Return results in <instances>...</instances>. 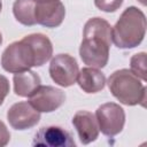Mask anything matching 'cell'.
<instances>
[{
    "label": "cell",
    "instance_id": "1",
    "mask_svg": "<svg viewBox=\"0 0 147 147\" xmlns=\"http://www.w3.org/2000/svg\"><path fill=\"white\" fill-rule=\"evenodd\" d=\"M146 33L145 14L137 7H127L111 28V42L118 48H134L144 40Z\"/></svg>",
    "mask_w": 147,
    "mask_h": 147
},
{
    "label": "cell",
    "instance_id": "2",
    "mask_svg": "<svg viewBox=\"0 0 147 147\" xmlns=\"http://www.w3.org/2000/svg\"><path fill=\"white\" fill-rule=\"evenodd\" d=\"M108 87L111 94L125 106H146V87L129 69L114 71L108 78Z\"/></svg>",
    "mask_w": 147,
    "mask_h": 147
},
{
    "label": "cell",
    "instance_id": "3",
    "mask_svg": "<svg viewBox=\"0 0 147 147\" xmlns=\"http://www.w3.org/2000/svg\"><path fill=\"white\" fill-rule=\"evenodd\" d=\"M1 65L10 74L30 70L34 67V54L31 46L24 39L11 42L1 55Z\"/></svg>",
    "mask_w": 147,
    "mask_h": 147
},
{
    "label": "cell",
    "instance_id": "4",
    "mask_svg": "<svg viewBox=\"0 0 147 147\" xmlns=\"http://www.w3.org/2000/svg\"><path fill=\"white\" fill-rule=\"evenodd\" d=\"M95 118L99 130L107 137H114L121 133L125 124L124 109L115 102H107L98 107Z\"/></svg>",
    "mask_w": 147,
    "mask_h": 147
},
{
    "label": "cell",
    "instance_id": "5",
    "mask_svg": "<svg viewBox=\"0 0 147 147\" xmlns=\"http://www.w3.org/2000/svg\"><path fill=\"white\" fill-rule=\"evenodd\" d=\"M110 45L111 44L101 38H83L79 47V55L82 61L88 67L98 69L106 67L109 60Z\"/></svg>",
    "mask_w": 147,
    "mask_h": 147
},
{
    "label": "cell",
    "instance_id": "6",
    "mask_svg": "<svg viewBox=\"0 0 147 147\" xmlns=\"http://www.w3.org/2000/svg\"><path fill=\"white\" fill-rule=\"evenodd\" d=\"M79 72L77 61L69 54L55 55L49 64V75L53 82L62 87H69L76 83Z\"/></svg>",
    "mask_w": 147,
    "mask_h": 147
},
{
    "label": "cell",
    "instance_id": "7",
    "mask_svg": "<svg viewBox=\"0 0 147 147\" xmlns=\"http://www.w3.org/2000/svg\"><path fill=\"white\" fill-rule=\"evenodd\" d=\"M30 105L39 113H52L65 101V93L54 86L40 85L30 96Z\"/></svg>",
    "mask_w": 147,
    "mask_h": 147
},
{
    "label": "cell",
    "instance_id": "8",
    "mask_svg": "<svg viewBox=\"0 0 147 147\" xmlns=\"http://www.w3.org/2000/svg\"><path fill=\"white\" fill-rule=\"evenodd\" d=\"M65 16L64 5L60 0H37L34 8L36 23L46 28H57Z\"/></svg>",
    "mask_w": 147,
    "mask_h": 147
},
{
    "label": "cell",
    "instance_id": "9",
    "mask_svg": "<svg viewBox=\"0 0 147 147\" xmlns=\"http://www.w3.org/2000/svg\"><path fill=\"white\" fill-rule=\"evenodd\" d=\"M9 125L15 130H28L37 125L40 121V113L36 110L30 102L21 101L14 103L7 111Z\"/></svg>",
    "mask_w": 147,
    "mask_h": 147
},
{
    "label": "cell",
    "instance_id": "10",
    "mask_svg": "<svg viewBox=\"0 0 147 147\" xmlns=\"http://www.w3.org/2000/svg\"><path fill=\"white\" fill-rule=\"evenodd\" d=\"M33 146H46V147H75L76 144L71 134L61 126H44L41 127L33 138Z\"/></svg>",
    "mask_w": 147,
    "mask_h": 147
},
{
    "label": "cell",
    "instance_id": "11",
    "mask_svg": "<svg viewBox=\"0 0 147 147\" xmlns=\"http://www.w3.org/2000/svg\"><path fill=\"white\" fill-rule=\"evenodd\" d=\"M72 125L75 126L79 140L83 145H88L99 137V125L95 115L87 110H78L72 117Z\"/></svg>",
    "mask_w": 147,
    "mask_h": 147
},
{
    "label": "cell",
    "instance_id": "12",
    "mask_svg": "<svg viewBox=\"0 0 147 147\" xmlns=\"http://www.w3.org/2000/svg\"><path fill=\"white\" fill-rule=\"evenodd\" d=\"M31 46L34 54V67H41L53 55V45L49 38L42 33H32L23 37Z\"/></svg>",
    "mask_w": 147,
    "mask_h": 147
},
{
    "label": "cell",
    "instance_id": "13",
    "mask_svg": "<svg viewBox=\"0 0 147 147\" xmlns=\"http://www.w3.org/2000/svg\"><path fill=\"white\" fill-rule=\"evenodd\" d=\"M76 80L85 93H98L106 85L105 75L98 68L93 67H86L79 70Z\"/></svg>",
    "mask_w": 147,
    "mask_h": 147
},
{
    "label": "cell",
    "instance_id": "14",
    "mask_svg": "<svg viewBox=\"0 0 147 147\" xmlns=\"http://www.w3.org/2000/svg\"><path fill=\"white\" fill-rule=\"evenodd\" d=\"M14 83V92L16 95L22 98H29L40 85V77L31 70L17 72L13 78Z\"/></svg>",
    "mask_w": 147,
    "mask_h": 147
},
{
    "label": "cell",
    "instance_id": "15",
    "mask_svg": "<svg viewBox=\"0 0 147 147\" xmlns=\"http://www.w3.org/2000/svg\"><path fill=\"white\" fill-rule=\"evenodd\" d=\"M90 37L101 38V39L108 41L109 44H111V26H110V24L101 17L90 18L84 25L83 38H90Z\"/></svg>",
    "mask_w": 147,
    "mask_h": 147
},
{
    "label": "cell",
    "instance_id": "16",
    "mask_svg": "<svg viewBox=\"0 0 147 147\" xmlns=\"http://www.w3.org/2000/svg\"><path fill=\"white\" fill-rule=\"evenodd\" d=\"M37 0H15L13 5V14L16 21L23 25L31 26L36 24L34 8Z\"/></svg>",
    "mask_w": 147,
    "mask_h": 147
},
{
    "label": "cell",
    "instance_id": "17",
    "mask_svg": "<svg viewBox=\"0 0 147 147\" xmlns=\"http://www.w3.org/2000/svg\"><path fill=\"white\" fill-rule=\"evenodd\" d=\"M130 70L141 80L146 82L147 75H146V53L140 52L134 54L130 60Z\"/></svg>",
    "mask_w": 147,
    "mask_h": 147
},
{
    "label": "cell",
    "instance_id": "18",
    "mask_svg": "<svg viewBox=\"0 0 147 147\" xmlns=\"http://www.w3.org/2000/svg\"><path fill=\"white\" fill-rule=\"evenodd\" d=\"M123 3V0H94V5L102 11L114 13Z\"/></svg>",
    "mask_w": 147,
    "mask_h": 147
},
{
    "label": "cell",
    "instance_id": "19",
    "mask_svg": "<svg viewBox=\"0 0 147 147\" xmlns=\"http://www.w3.org/2000/svg\"><path fill=\"white\" fill-rule=\"evenodd\" d=\"M9 88H10V87H9V82H8V79H7L5 76L0 75V106L2 105L3 100H5L6 96L8 95Z\"/></svg>",
    "mask_w": 147,
    "mask_h": 147
},
{
    "label": "cell",
    "instance_id": "20",
    "mask_svg": "<svg viewBox=\"0 0 147 147\" xmlns=\"http://www.w3.org/2000/svg\"><path fill=\"white\" fill-rule=\"evenodd\" d=\"M10 140V133L6 126V124L0 121V147L6 146Z\"/></svg>",
    "mask_w": 147,
    "mask_h": 147
},
{
    "label": "cell",
    "instance_id": "21",
    "mask_svg": "<svg viewBox=\"0 0 147 147\" xmlns=\"http://www.w3.org/2000/svg\"><path fill=\"white\" fill-rule=\"evenodd\" d=\"M137 1H139L142 6H146V0H137Z\"/></svg>",
    "mask_w": 147,
    "mask_h": 147
},
{
    "label": "cell",
    "instance_id": "22",
    "mask_svg": "<svg viewBox=\"0 0 147 147\" xmlns=\"http://www.w3.org/2000/svg\"><path fill=\"white\" fill-rule=\"evenodd\" d=\"M1 44H2V34L0 33V45H1Z\"/></svg>",
    "mask_w": 147,
    "mask_h": 147
},
{
    "label": "cell",
    "instance_id": "23",
    "mask_svg": "<svg viewBox=\"0 0 147 147\" xmlns=\"http://www.w3.org/2000/svg\"><path fill=\"white\" fill-rule=\"evenodd\" d=\"M1 9H2V2H1V0H0V13H1Z\"/></svg>",
    "mask_w": 147,
    "mask_h": 147
}]
</instances>
